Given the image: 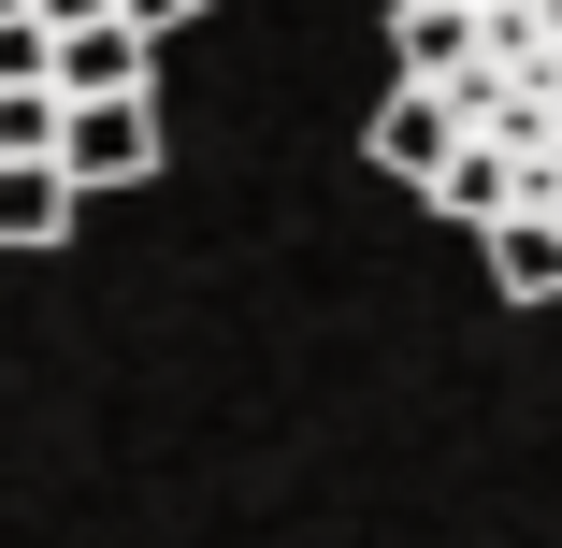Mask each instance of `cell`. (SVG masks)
Wrapping results in <instances>:
<instances>
[{"instance_id":"cell-1","label":"cell","mask_w":562,"mask_h":548,"mask_svg":"<svg viewBox=\"0 0 562 548\" xmlns=\"http://www.w3.org/2000/svg\"><path fill=\"white\" fill-rule=\"evenodd\" d=\"M375 174L491 246L505 303H562V0H390Z\"/></svg>"},{"instance_id":"cell-2","label":"cell","mask_w":562,"mask_h":548,"mask_svg":"<svg viewBox=\"0 0 562 548\" xmlns=\"http://www.w3.org/2000/svg\"><path fill=\"white\" fill-rule=\"evenodd\" d=\"M58 159H72V188L159 174V101H145V87H72V101H58Z\"/></svg>"},{"instance_id":"cell-3","label":"cell","mask_w":562,"mask_h":548,"mask_svg":"<svg viewBox=\"0 0 562 548\" xmlns=\"http://www.w3.org/2000/svg\"><path fill=\"white\" fill-rule=\"evenodd\" d=\"M72 216H87V188H72L58 145H0V260H15V246H58Z\"/></svg>"},{"instance_id":"cell-4","label":"cell","mask_w":562,"mask_h":548,"mask_svg":"<svg viewBox=\"0 0 562 548\" xmlns=\"http://www.w3.org/2000/svg\"><path fill=\"white\" fill-rule=\"evenodd\" d=\"M145 58H159V30H131V15H87V30H58V101L72 87H145Z\"/></svg>"},{"instance_id":"cell-5","label":"cell","mask_w":562,"mask_h":548,"mask_svg":"<svg viewBox=\"0 0 562 548\" xmlns=\"http://www.w3.org/2000/svg\"><path fill=\"white\" fill-rule=\"evenodd\" d=\"M0 145H58V87H44V72L0 87Z\"/></svg>"},{"instance_id":"cell-6","label":"cell","mask_w":562,"mask_h":548,"mask_svg":"<svg viewBox=\"0 0 562 548\" xmlns=\"http://www.w3.org/2000/svg\"><path fill=\"white\" fill-rule=\"evenodd\" d=\"M116 15H131V30H188V15H202V0H116Z\"/></svg>"}]
</instances>
